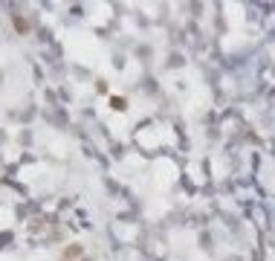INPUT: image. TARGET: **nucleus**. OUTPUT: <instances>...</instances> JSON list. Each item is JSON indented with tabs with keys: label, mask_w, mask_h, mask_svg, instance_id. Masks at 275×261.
Masks as SVG:
<instances>
[{
	"label": "nucleus",
	"mask_w": 275,
	"mask_h": 261,
	"mask_svg": "<svg viewBox=\"0 0 275 261\" xmlns=\"http://www.w3.org/2000/svg\"><path fill=\"white\" fill-rule=\"evenodd\" d=\"M81 255V247H70V250L64 252V258H79Z\"/></svg>",
	"instance_id": "obj_1"
},
{
	"label": "nucleus",
	"mask_w": 275,
	"mask_h": 261,
	"mask_svg": "<svg viewBox=\"0 0 275 261\" xmlns=\"http://www.w3.org/2000/svg\"><path fill=\"white\" fill-rule=\"evenodd\" d=\"M110 105H113L116 110H122L124 108V99H110Z\"/></svg>",
	"instance_id": "obj_2"
}]
</instances>
